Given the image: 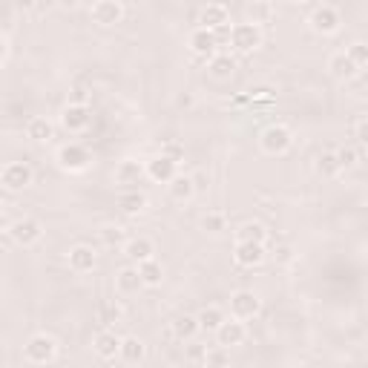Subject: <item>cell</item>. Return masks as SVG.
Segmentation results:
<instances>
[{
    "instance_id": "obj_1",
    "label": "cell",
    "mask_w": 368,
    "mask_h": 368,
    "mask_svg": "<svg viewBox=\"0 0 368 368\" xmlns=\"http://www.w3.org/2000/svg\"><path fill=\"white\" fill-rule=\"evenodd\" d=\"M228 41L239 55H251L262 46V29L256 23H236V26H230Z\"/></svg>"
},
{
    "instance_id": "obj_2",
    "label": "cell",
    "mask_w": 368,
    "mask_h": 368,
    "mask_svg": "<svg viewBox=\"0 0 368 368\" xmlns=\"http://www.w3.org/2000/svg\"><path fill=\"white\" fill-rule=\"evenodd\" d=\"M259 144H262V150L268 152V156H282V152H288L291 144H294V133L288 127H282V124H270L262 133Z\"/></svg>"
},
{
    "instance_id": "obj_3",
    "label": "cell",
    "mask_w": 368,
    "mask_h": 368,
    "mask_svg": "<svg viewBox=\"0 0 368 368\" xmlns=\"http://www.w3.org/2000/svg\"><path fill=\"white\" fill-rule=\"evenodd\" d=\"M32 178H35V173H32V167H29L26 162H12V164H6L4 170H0V184H4L6 190H12V193L26 190L29 184H32Z\"/></svg>"
},
{
    "instance_id": "obj_4",
    "label": "cell",
    "mask_w": 368,
    "mask_h": 368,
    "mask_svg": "<svg viewBox=\"0 0 368 368\" xmlns=\"http://www.w3.org/2000/svg\"><path fill=\"white\" fill-rule=\"evenodd\" d=\"M23 354H26L29 362L44 365V362H52V360H55V354H58V343H55V336H49V334H35L32 340L26 343Z\"/></svg>"
},
{
    "instance_id": "obj_5",
    "label": "cell",
    "mask_w": 368,
    "mask_h": 368,
    "mask_svg": "<svg viewBox=\"0 0 368 368\" xmlns=\"http://www.w3.org/2000/svg\"><path fill=\"white\" fill-rule=\"evenodd\" d=\"M89 162H92L89 150L81 144H64L58 150V167L67 173H84L89 167Z\"/></svg>"
},
{
    "instance_id": "obj_6",
    "label": "cell",
    "mask_w": 368,
    "mask_h": 368,
    "mask_svg": "<svg viewBox=\"0 0 368 368\" xmlns=\"http://www.w3.org/2000/svg\"><path fill=\"white\" fill-rule=\"evenodd\" d=\"M268 256V248L262 242H239L236 239V251H233V262L242 268H256L262 265Z\"/></svg>"
},
{
    "instance_id": "obj_7",
    "label": "cell",
    "mask_w": 368,
    "mask_h": 368,
    "mask_svg": "<svg viewBox=\"0 0 368 368\" xmlns=\"http://www.w3.org/2000/svg\"><path fill=\"white\" fill-rule=\"evenodd\" d=\"M9 236L18 242V244H23V248H29V244H35V242H41V236H44V225L38 222V219H18V222H12L9 225Z\"/></svg>"
},
{
    "instance_id": "obj_8",
    "label": "cell",
    "mask_w": 368,
    "mask_h": 368,
    "mask_svg": "<svg viewBox=\"0 0 368 368\" xmlns=\"http://www.w3.org/2000/svg\"><path fill=\"white\" fill-rule=\"evenodd\" d=\"M262 308V299L254 291H236L230 296V311L236 320H254Z\"/></svg>"
},
{
    "instance_id": "obj_9",
    "label": "cell",
    "mask_w": 368,
    "mask_h": 368,
    "mask_svg": "<svg viewBox=\"0 0 368 368\" xmlns=\"http://www.w3.org/2000/svg\"><path fill=\"white\" fill-rule=\"evenodd\" d=\"M213 334H216V343L222 348H233V346H242L244 340H248V328H244V322L242 320H228V317Z\"/></svg>"
},
{
    "instance_id": "obj_10",
    "label": "cell",
    "mask_w": 368,
    "mask_h": 368,
    "mask_svg": "<svg viewBox=\"0 0 368 368\" xmlns=\"http://www.w3.org/2000/svg\"><path fill=\"white\" fill-rule=\"evenodd\" d=\"M89 15L98 26H115L124 20V6H121V0H96Z\"/></svg>"
},
{
    "instance_id": "obj_11",
    "label": "cell",
    "mask_w": 368,
    "mask_h": 368,
    "mask_svg": "<svg viewBox=\"0 0 368 368\" xmlns=\"http://www.w3.org/2000/svg\"><path fill=\"white\" fill-rule=\"evenodd\" d=\"M340 23H343V18H340V12H336L334 6H320V9H314V15H311V29L317 35H334V32H340Z\"/></svg>"
},
{
    "instance_id": "obj_12",
    "label": "cell",
    "mask_w": 368,
    "mask_h": 368,
    "mask_svg": "<svg viewBox=\"0 0 368 368\" xmlns=\"http://www.w3.org/2000/svg\"><path fill=\"white\" fill-rule=\"evenodd\" d=\"M89 121H92V112H89L86 104H75V101H72L64 112H60V124H64V130H70V133L86 130Z\"/></svg>"
},
{
    "instance_id": "obj_13",
    "label": "cell",
    "mask_w": 368,
    "mask_h": 368,
    "mask_svg": "<svg viewBox=\"0 0 368 368\" xmlns=\"http://www.w3.org/2000/svg\"><path fill=\"white\" fill-rule=\"evenodd\" d=\"M144 170H147V176L152 178V181H159V184H167L173 176H176V170H178V164L173 162V159H167L164 152H159L156 159H150L147 164H144Z\"/></svg>"
},
{
    "instance_id": "obj_14",
    "label": "cell",
    "mask_w": 368,
    "mask_h": 368,
    "mask_svg": "<svg viewBox=\"0 0 368 368\" xmlns=\"http://www.w3.org/2000/svg\"><path fill=\"white\" fill-rule=\"evenodd\" d=\"M188 44H190V52H193V55H199V58H204V60H207L210 55H216V52H219L216 35H213L210 29H202V26H199L196 32L190 35V41H188Z\"/></svg>"
},
{
    "instance_id": "obj_15",
    "label": "cell",
    "mask_w": 368,
    "mask_h": 368,
    "mask_svg": "<svg viewBox=\"0 0 368 368\" xmlns=\"http://www.w3.org/2000/svg\"><path fill=\"white\" fill-rule=\"evenodd\" d=\"M199 23H202V29H210V32H213V29L230 23V12H228L225 4H207L202 9V15H199Z\"/></svg>"
},
{
    "instance_id": "obj_16",
    "label": "cell",
    "mask_w": 368,
    "mask_h": 368,
    "mask_svg": "<svg viewBox=\"0 0 368 368\" xmlns=\"http://www.w3.org/2000/svg\"><path fill=\"white\" fill-rule=\"evenodd\" d=\"M144 176H147V170H144V164L136 162V159H124V162L115 167V181L124 184V188H133V184H138Z\"/></svg>"
},
{
    "instance_id": "obj_17",
    "label": "cell",
    "mask_w": 368,
    "mask_h": 368,
    "mask_svg": "<svg viewBox=\"0 0 368 368\" xmlns=\"http://www.w3.org/2000/svg\"><path fill=\"white\" fill-rule=\"evenodd\" d=\"M96 265H98V256H96V251H92L89 244H75V248L70 251V268L75 273H89Z\"/></svg>"
},
{
    "instance_id": "obj_18",
    "label": "cell",
    "mask_w": 368,
    "mask_h": 368,
    "mask_svg": "<svg viewBox=\"0 0 368 368\" xmlns=\"http://www.w3.org/2000/svg\"><path fill=\"white\" fill-rule=\"evenodd\" d=\"M328 70L334 78H340V81H354L362 70H357V64L346 55V52H336L331 60H328Z\"/></svg>"
},
{
    "instance_id": "obj_19",
    "label": "cell",
    "mask_w": 368,
    "mask_h": 368,
    "mask_svg": "<svg viewBox=\"0 0 368 368\" xmlns=\"http://www.w3.org/2000/svg\"><path fill=\"white\" fill-rule=\"evenodd\" d=\"M118 346H121V336H115L112 331H98L96 340H92V348L101 360H115L118 357Z\"/></svg>"
},
{
    "instance_id": "obj_20",
    "label": "cell",
    "mask_w": 368,
    "mask_h": 368,
    "mask_svg": "<svg viewBox=\"0 0 368 368\" xmlns=\"http://www.w3.org/2000/svg\"><path fill=\"white\" fill-rule=\"evenodd\" d=\"M115 288H118V294H124V296L138 294L144 288L141 276H138V268H121L118 276H115Z\"/></svg>"
},
{
    "instance_id": "obj_21",
    "label": "cell",
    "mask_w": 368,
    "mask_h": 368,
    "mask_svg": "<svg viewBox=\"0 0 368 368\" xmlns=\"http://www.w3.org/2000/svg\"><path fill=\"white\" fill-rule=\"evenodd\" d=\"M124 254H127V259L130 262H144V259H150L152 254H156V244H152L150 239H144V236H136V239H127L124 242Z\"/></svg>"
},
{
    "instance_id": "obj_22",
    "label": "cell",
    "mask_w": 368,
    "mask_h": 368,
    "mask_svg": "<svg viewBox=\"0 0 368 368\" xmlns=\"http://www.w3.org/2000/svg\"><path fill=\"white\" fill-rule=\"evenodd\" d=\"M118 207H121V213H127V216H138V213L147 207V196L141 190L130 188L118 196Z\"/></svg>"
},
{
    "instance_id": "obj_23",
    "label": "cell",
    "mask_w": 368,
    "mask_h": 368,
    "mask_svg": "<svg viewBox=\"0 0 368 368\" xmlns=\"http://www.w3.org/2000/svg\"><path fill=\"white\" fill-rule=\"evenodd\" d=\"M138 268V276H141V282H144V288H156V285H162V280H164V268L156 262V259H144V262H138L136 265Z\"/></svg>"
},
{
    "instance_id": "obj_24",
    "label": "cell",
    "mask_w": 368,
    "mask_h": 368,
    "mask_svg": "<svg viewBox=\"0 0 368 368\" xmlns=\"http://www.w3.org/2000/svg\"><path fill=\"white\" fill-rule=\"evenodd\" d=\"M207 70H210L213 78H230L233 70H236V60L230 55H225V52H216V55L207 58Z\"/></svg>"
},
{
    "instance_id": "obj_25",
    "label": "cell",
    "mask_w": 368,
    "mask_h": 368,
    "mask_svg": "<svg viewBox=\"0 0 368 368\" xmlns=\"http://www.w3.org/2000/svg\"><path fill=\"white\" fill-rule=\"evenodd\" d=\"M167 184H170V196H173L176 202H190L193 193H196V184H193L190 176H178V173H176Z\"/></svg>"
},
{
    "instance_id": "obj_26",
    "label": "cell",
    "mask_w": 368,
    "mask_h": 368,
    "mask_svg": "<svg viewBox=\"0 0 368 368\" xmlns=\"http://www.w3.org/2000/svg\"><path fill=\"white\" fill-rule=\"evenodd\" d=\"M334 156H336L340 170H351V167H357L365 159V147L362 144H357V150L354 147H340V150H334Z\"/></svg>"
},
{
    "instance_id": "obj_27",
    "label": "cell",
    "mask_w": 368,
    "mask_h": 368,
    "mask_svg": "<svg viewBox=\"0 0 368 368\" xmlns=\"http://www.w3.org/2000/svg\"><path fill=\"white\" fill-rule=\"evenodd\" d=\"M118 357L124 362H141L144 360V343L138 340V336H124L118 346Z\"/></svg>"
},
{
    "instance_id": "obj_28",
    "label": "cell",
    "mask_w": 368,
    "mask_h": 368,
    "mask_svg": "<svg viewBox=\"0 0 368 368\" xmlns=\"http://www.w3.org/2000/svg\"><path fill=\"white\" fill-rule=\"evenodd\" d=\"M26 136L32 138V141H49L55 136V127H52V121L49 118H29V124H26Z\"/></svg>"
},
{
    "instance_id": "obj_29",
    "label": "cell",
    "mask_w": 368,
    "mask_h": 368,
    "mask_svg": "<svg viewBox=\"0 0 368 368\" xmlns=\"http://www.w3.org/2000/svg\"><path fill=\"white\" fill-rule=\"evenodd\" d=\"M199 334V320L190 317V314H181L173 320V336L176 340H193V336Z\"/></svg>"
},
{
    "instance_id": "obj_30",
    "label": "cell",
    "mask_w": 368,
    "mask_h": 368,
    "mask_svg": "<svg viewBox=\"0 0 368 368\" xmlns=\"http://www.w3.org/2000/svg\"><path fill=\"white\" fill-rule=\"evenodd\" d=\"M196 320H199V331H216L225 322V311L216 308V305H207V308Z\"/></svg>"
},
{
    "instance_id": "obj_31",
    "label": "cell",
    "mask_w": 368,
    "mask_h": 368,
    "mask_svg": "<svg viewBox=\"0 0 368 368\" xmlns=\"http://www.w3.org/2000/svg\"><path fill=\"white\" fill-rule=\"evenodd\" d=\"M236 239L239 242H268V230L259 225V222H248V225H242L239 230H236Z\"/></svg>"
},
{
    "instance_id": "obj_32",
    "label": "cell",
    "mask_w": 368,
    "mask_h": 368,
    "mask_svg": "<svg viewBox=\"0 0 368 368\" xmlns=\"http://www.w3.org/2000/svg\"><path fill=\"white\" fill-rule=\"evenodd\" d=\"M121 317H124V308H121L118 302H101L98 305V320L104 322V325H112V322H121Z\"/></svg>"
},
{
    "instance_id": "obj_33",
    "label": "cell",
    "mask_w": 368,
    "mask_h": 368,
    "mask_svg": "<svg viewBox=\"0 0 368 368\" xmlns=\"http://www.w3.org/2000/svg\"><path fill=\"white\" fill-rule=\"evenodd\" d=\"M202 228L207 230V233H222L225 228H228V216L222 210H210L207 216L202 219Z\"/></svg>"
},
{
    "instance_id": "obj_34",
    "label": "cell",
    "mask_w": 368,
    "mask_h": 368,
    "mask_svg": "<svg viewBox=\"0 0 368 368\" xmlns=\"http://www.w3.org/2000/svg\"><path fill=\"white\" fill-rule=\"evenodd\" d=\"M317 173H320V176H328V178L340 173V164H336L334 152H322V156L317 159Z\"/></svg>"
},
{
    "instance_id": "obj_35",
    "label": "cell",
    "mask_w": 368,
    "mask_h": 368,
    "mask_svg": "<svg viewBox=\"0 0 368 368\" xmlns=\"http://www.w3.org/2000/svg\"><path fill=\"white\" fill-rule=\"evenodd\" d=\"M354 64H357V70H365L368 67V46L362 44V41H357V44H351L348 46V52H346Z\"/></svg>"
},
{
    "instance_id": "obj_36",
    "label": "cell",
    "mask_w": 368,
    "mask_h": 368,
    "mask_svg": "<svg viewBox=\"0 0 368 368\" xmlns=\"http://www.w3.org/2000/svg\"><path fill=\"white\" fill-rule=\"evenodd\" d=\"M276 98V92L270 86H256L248 92V104H270Z\"/></svg>"
},
{
    "instance_id": "obj_37",
    "label": "cell",
    "mask_w": 368,
    "mask_h": 368,
    "mask_svg": "<svg viewBox=\"0 0 368 368\" xmlns=\"http://www.w3.org/2000/svg\"><path fill=\"white\" fill-rule=\"evenodd\" d=\"M230 362V354L228 348H213V351H204V365H228Z\"/></svg>"
},
{
    "instance_id": "obj_38",
    "label": "cell",
    "mask_w": 368,
    "mask_h": 368,
    "mask_svg": "<svg viewBox=\"0 0 368 368\" xmlns=\"http://www.w3.org/2000/svg\"><path fill=\"white\" fill-rule=\"evenodd\" d=\"M354 138H357V144H368V121H365V115H360L357 121H354Z\"/></svg>"
},
{
    "instance_id": "obj_39",
    "label": "cell",
    "mask_w": 368,
    "mask_h": 368,
    "mask_svg": "<svg viewBox=\"0 0 368 368\" xmlns=\"http://www.w3.org/2000/svg\"><path fill=\"white\" fill-rule=\"evenodd\" d=\"M162 152H164V156H167V159H173L176 164H178V162L184 159V147H181L178 141H167V144L162 147Z\"/></svg>"
},
{
    "instance_id": "obj_40",
    "label": "cell",
    "mask_w": 368,
    "mask_h": 368,
    "mask_svg": "<svg viewBox=\"0 0 368 368\" xmlns=\"http://www.w3.org/2000/svg\"><path fill=\"white\" fill-rule=\"evenodd\" d=\"M101 236H104V242H107V244H121V242H124V233H121L118 228H107Z\"/></svg>"
},
{
    "instance_id": "obj_41",
    "label": "cell",
    "mask_w": 368,
    "mask_h": 368,
    "mask_svg": "<svg viewBox=\"0 0 368 368\" xmlns=\"http://www.w3.org/2000/svg\"><path fill=\"white\" fill-rule=\"evenodd\" d=\"M254 15L262 18V20H268V18H270V6H268V4H259V6L254 9Z\"/></svg>"
},
{
    "instance_id": "obj_42",
    "label": "cell",
    "mask_w": 368,
    "mask_h": 368,
    "mask_svg": "<svg viewBox=\"0 0 368 368\" xmlns=\"http://www.w3.org/2000/svg\"><path fill=\"white\" fill-rule=\"evenodd\" d=\"M38 4H41V0H15V6H18V9H35Z\"/></svg>"
},
{
    "instance_id": "obj_43",
    "label": "cell",
    "mask_w": 368,
    "mask_h": 368,
    "mask_svg": "<svg viewBox=\"0 0 368 368\" xmlns=\"http://www.w3.org/2000/svg\"><path fill=\"white\" fill-rule=\"evenodd\" d=\"M78 4H81V0H58L60 9H78Z\"/></svg>"
},
{
    "instance_id": "obj_44",
    "label": "cell",
    "mask_w": 368,
    "mask_h": 368,
    "mask_svg": "<svg viewBox=\"0 0 368 368\" xmlns=\"http://www.w3.org/2000/svg\"><path fill=\"white\" fill-rule=\"evenodd\" d=\"M4 230H9V219H6V213L0 210V233H4Z\"/></svg>"
},
{
    "instance_id": "obj_45",
    "label": "cell",
    "mask_w": 368,
    "mask_h": 368,
    "mask_svg": "<svg viewBox=\"0 0 368 368\" xmlns=\"http://www.w3.org/2000/svg\"><path fill=\"white\" fill-rule=\"evenodd\" d=\"M4 58H6V41L0 38V60H4Z\"/></svg>"
},
{
    "instance_id": "obj_46",
    "label": "cell",
    "mask_w": 368,
    "mask_h": 368,
    "mask_svg": "<svg viewBox=\"0 0 368 368\" xmlns=\"http://www.w3.org/2000/svg\"><path fill=\"white\" fill-rule=\"evenodd\" d=\"M294 4H308V0H294Z\"/></svg>"
}]
</instances>
